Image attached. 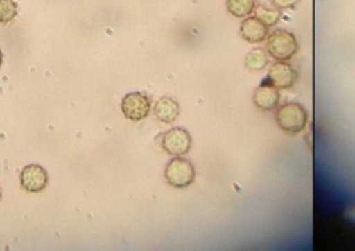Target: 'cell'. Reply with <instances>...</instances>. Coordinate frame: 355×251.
Wrapping results in <instances>:
<instances>
[{"instance_id":"6da1fadb","label":"cell","mask_w":355,"mask_h":251,"mask_svg":"<svg viewBox=\"0 0 355 251\" xmlns=\"http://www.w3.org/2000/svg\"><path fill=\"white\" fill-rule=\"evenodd\" d=\"M266 50L276 61H287L298 51V42L290 31L275 29L266 37Z\"/></svg>"},{"instance_id":"7a4b0ae2","label":"cell","mask_w":355,"mask_h":251,"mask_svg":"<svg viewBox=\"0 0 355 251\" xmlns=\"http://www.w3.org/2000/svg\"><path fill=\"white\" fill-rule=\"evenodd\" d=\"M276 122L283 132L297 135L305 129L308 123V112L298 103H286L277 108Z\"/></svg>"},{"instance_id":"3957f363","label":"cell","mask_w":355,"mask_h":251,"mask_svg":"<svg viewBox=\"0 0 355 251\" xmlns=\"http://www.w3.org/2000/svg\"><path fill=\"white\" fill-rule=\"evenodd\" d=\"M165 180L169 186L184 189L193 184L196 179V169L193 164L183 157H173L165 166Z\"/></svg>"},{"instance_id":"277c9868","label":"cell","mask_w":355,"mask_h":251,"mask_svg":"<svg viewBox=\"0 0 355 251\" xmlns=\"http://www.w3.org/2000/svg\"><path fill=\"white\" fill-rule=\"evenodd\" d=\"M153 108L151 97L141 92H130L123 96L121 101V110L125 118L139 122L146 119Z\"/></svg>"},{"instance_id":"5b68a950","label":"cell","mask_w":355,"mask_h":251,"mask_svg":"<svg viewBox=\"0 0 355 251\" xmlns=\"http://www.w3.org/2000/svg\"><path fill=\"white\" fill-rule=\"evenodd\" d=\"M161 147L172 157H182L191 148V136L184 128H171L162 135Z\"/></svg>"},{"instance_id":"8992f818","label":"cell","mask_w":355,"mask_h":251,"mask_svg":"<svg viewBox=\"0 0 355 251\" xmlns=\"http://www.w3.org/2000/svg\"><path fill=\"white\" fill-rule=\"evenodd\" d=\"M19 183L21 187L28 193H40L49 184V173L43 166L29 164L21 171Z\"/></svg>"},{"instance_id":"52a82bcc","label":"cell","mask_w":355,"mask_h":251,"mask_svg":"<svg viewBox=\"0 0 355 251\" xmlns=\"http://www.w3.org/2000/svg\"><path fill=\"white\" fill-rule=\"evenodd\" d=\"M265 79L277 89H288L297 82L298 72L288 62L279 61L270 65Z\"/></svg>"},{"instance_id":"ba28073f","label":"cell","mask_w":355,"mask_h":251,"mask_svg":"<svg viewBox=\"0 0 355 251\" xmlns=\"http://www.w3.org/2000/svg\"><path fill=\"white\" fill-rule=\"evenodd\" d=\"M280 101V93L276 86H273L266 79L255 89L252 94V103L257 108L263 111H270L277 107Z\"/></svg>"},{"instance_id":"9c48e42d","label":"cell","mask_w":355,"mask_h":251,"mask_svg":"<svg viewBox=\"0 0 355 251\" xmlns=\"http://www.w3.org/2000/svg\"><path fill=\"white\" fill-rule=\"evenodd\" d=\"M268 28L255 15H248L240 24V36L248 43H261L268 37Z\"/></svg>"},{"instance_id":"30bf717a","label":"cell","mask_w":355,"mask_h":251,"mask_svg":"<svg viewBox=\"0 0 355 251\" xmlns=\"http://www.w3.org/2000/svg\"><path fill=\"white\" fill-rule=\"evenodd\" d=\"M153 111L155 118L162 123H172L179 116L180 108L173 97L164 96L155 101Z\"/></svg>"},{"instance_id":"8fae6325","label":"cell","mask_w":355,"mask_h":251,"mask_svg":"<svg viewBox=\"0 0 355 251\" xmlns=\"http://www.w3.org/2000/svg\"><path fill=\"white\" fill-rule=\"evenodd\" d=\"M255 8V0H226V10L236 18L248 17Z\"/></svg>"},{"instance_id":"7c38bea8","label":"cell","mask_w":355,"mask_h":251,"mask_svg":"<svg viewBox=\"0 0 355 251\" xmlns=\"http://www.w3.org/2000/svg\"><path fill=\"white\" fill-rule=\"evenodd\" d=\"M244 65L250 71H261L268 65V55L263 49H252L244 58Z\"/></svg>"},{"instance_id":"4fadbf2b","label":"cell","mask_w":355,"mask_h":251,"mask_svg":"<svg viewBox=\"0 0 355 251\" xmlns=\"http://www.w3.org/2000/svg\"><path fill=\"white\" fill-rule=\"evenodd\" d=\"M254 15L261 19L266 26H273L276 25L279 21H280V17H282V12L279 11V8H268L262 4H258L255 6L254 8Z\"/></svg>"},{"instance_id":"5bb4252c","label":"cell","mask_w":355,"mask_h":251,"mask_svg":"<svg viewBox=\"0 0 355 251\" xmlns=\"http://www.w3.org/2000/svg\"><path fill=\"white\" fill-rule=\"evenodd\" d=\"M18 6L14 0H0V24H10L17 18Z\"/></svg>"},{"instance_id":"9a60e30c","label":"cell","mask_w":355,"mask_h":251,"mask_svg":"<svg viewBox=\"0 0 355 251\" xmlns=\"http://www.w3.org/2000/svg\"><path fill=\"white\" fill-rule=\"evenodd\" d=\"M300 0H270V3L276 7V8H293L297 6Z\"/></svg>"},{"instance_id":"2e32d148","label":"cell","mask_w":355,"mask_h":251,"mask_svg":"<svg viewBox=\"0 0 355 251\" xmlns=\"http://www.w3.org/2000/svg\"><path fill=\"white\" fill-rule=\"evenodd\" d=\"M1 64H3V51L0 49V67H1Z\"/></svg>"},{"instance_id":"e0dca14e","label":"cell","mask_w":355,"mask_h":251,"mask_svg":"<svg viewBox=\"0 0 355 251\" xmlns=\"http://www.w3.org/2000/svg\"><path fill=\"white\" fill-rule=\"evenodd\" d=\"M0 201H1V189H0Z\"/></svg>"}]
</instances>
